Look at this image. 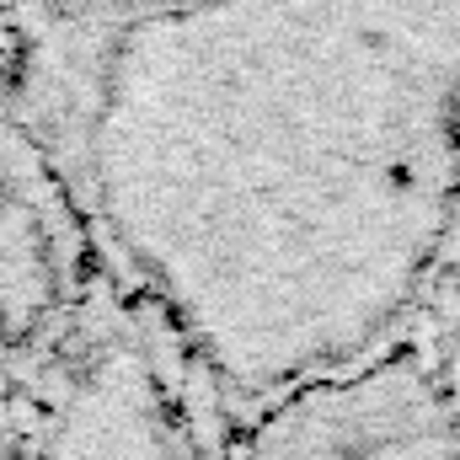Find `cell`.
Returning <instances> with one entry per match:
<instances>
[{
	"mask_svg": "<svg viewBox=\"0 0 460 460\" xmlns=\"http://www.w3.org/2000/svg\"><path fill=\"white\" fill-rule=\"evenodd\" d=\"M257 460H460V439L423 396L338 391L268 429Z\"/></svg>",
	"mask_w": 460,
	"mask_h": 460,
	"instance_id": "6da1fadb",
	"label": "cell"
}]
</instances>
